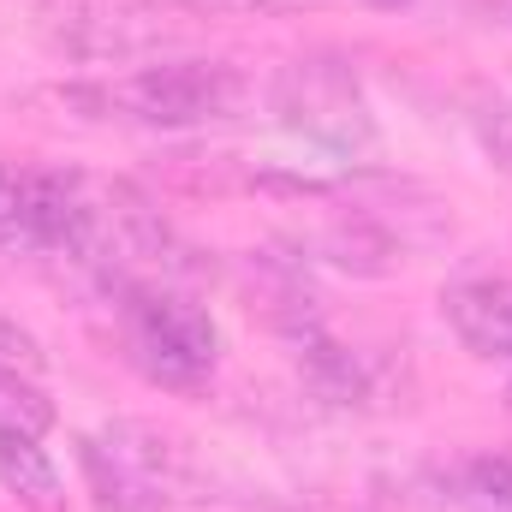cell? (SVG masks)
<instances>
[{
    "instance_id": "1",
    "label": "cell",
    "mask_w": 512,
    "mask_h": 512,
    "mask_svg": "<svg viewBox=\"0 0 512 512\" xmlns=\"http://www.w3.org/2000/svg\"><path fill=\"white\" fill-rule=\"evenodd\" d=\"M78 102H96L143 126H221L251 108V78L227 60H161V66H137L114 84L78 90Z\"/></svg>"
},
{
    "instance_id": "2",
    "label": "cell",
    "mask_w": 512,
    "mask_h": 512,
    "mask_svg": "<svg viewBox=\"0 0 512 512\" xmlns=\"http://www.w3.org/2000/svg\"><path fill=\"white\" fill-rule=\"evenodd\" d=\"M126 346L137 370L161 387H203L221 358V328L203 304L167 286H126Z\"/></svg>"
},
{
    "instance_id": "3",
    "label": "cell",
    "mask_w": 512,
    "mask_h": 512,
    "mask_svg": "<svg viewBox=\"0 0 512 512\" xmlns=\"http://www.w3.org/2000/svg\"><path fill=\"white\" fill-rule=\"evenodd\" d=\"M268 114L286 131L334 149V155H352V149H370L376 143V114L352 78V66L328 60V54H304V60H286L268 84Z\"/></svg>"
},
{
    "instance_id": "4",
    "label": "cell",
    "mask_w": 512,
    "mask_h": 512,
    "mask_svg": "<svg viewBox=\"0 0 512 512\" xmlns=\"http://www.w3.org/2000/svg\"><path fill=\"white\" fill-rule=\"evenodd\" d=\"M36 18H42L48 42L78 60H126L167 36L161 12L149 0H42Z\"/></svg>"
},
{
    "instance_id": "5",
    "label": "cell",
    "mask_w": 512,
    "mask_h": 512,
    "mask_svg": "<svg viewBox=\"0 0 512 512\" xmlns=\"http://www.w3.org/2000/svg\"><path fill=\"white\" fill-rule=\"evenodd\" d=\"M441 316L465 352L512 364V280H459L441 292Z\"/></svg>"
},
{
    "instance_id": "6",
    "label": "cell",
    "mask_w": 512,
    "mask_h": 512,
    "mask_svg": "<svg viewBox=\"0 0 512 512\" xmlns=\"http://www.w3.org/2000/svg\"><path fill=\"white\" fill-rule=\"evenodd\" d=\"M102 447L126 465L131 477L161 501V495H179L185 477H191V453L179 447V435H167L161 423H137V417H120L102 429Z\"/></svg>"
},
{
    "instance_id": "7",
    "label": "cell",
    "mask_w": 512,
    "mask_h": 512,
    "mask_svg": "<svg viewBox=\"0 0 512 512\" xmlns=\"http://www.w3.org/2000/svg\"><path fill=\"white\" fill-rule=\"evenodd\" d=\"M0 489L18 495L24 507L54 512L60 507V471L48 459V447L36 441V429H18V423H0Z\"/></svg>"
},
{
    "instance_id": "8",
    "label": "cell",
    "mask_w": 512,
    "mask_h": 512,
    "mask_svg": "<svg viewBox=\"0 0 512 512\" xmlns=\"http://www.w3.org/2000/svg\"><path fill=\"white\" fill-rule=\"evenodd\" d=\"M292 352H298V370L310 376V387H316L322 399H334V405L364 399V364H358L340 340H328L322 328L298 334V340H292Z\"/></svg>"
},
{
    "instance_id": "9",
    "label": "cell",
    "mask_w": 512,
    "mask_h": 512,
    "mask_svg": "<svg viewBox=\"0 0 512 512\" xmlns=\"http://www.w3.org/2000/svg\"><path fill=\"white\" fill-rule=\"evenodd\" d=\"M78 465H84V483H90V495H96L102 512H149L155 507V495L131 477L102 441H78Z\"/></svg>"
},
{
    "instance_id": "10",
    "label": "cell",
    "mask_w": 512,
    "mask_h": 512,
    "mask_svg": "<svg viewBox=\"0 0 512 512\" xmlns=\"http://www.w3.org/2000/svg\"><path fill=\"white\" fill-rule=\"evenodd\" d=\"M453 501L465 512H512V459L477 453L453 471Z\"/></svg>"
},
{
    "instance_id": "11",
    "label": "cell",
    "mask_w": 512,
    "mask_h": 512,
    "mask_svg": "<svg viewBox=\"0 0 512 512\" xmlns=\"http://www.w3.org/2000/svg\"><path fill=\"white\" fill-rule=\"evenodd\" d=\"M471 131H477L483 155L512 179V102L507 96H477L471 102Z\"/></svg>"
},
{
    "instance_id": "12",
    "label": "cell",
    "mask_w": 512,
    "mask_h": 512,
    "mask_svg": "<svg viewBox=\"0 0 512 512\" xmlns=\"http://www.w3.org/2000/svg\"><path fill=\"white\" fill-rule=\"evenodd\" d=\"M12 251H36V239H30V215H24V173L0 167V256Z\"/></svg>"
},
{
    "instance_id": "13",
    "label": "cell",
    "mask_w": 512,
    "mask_h": 512,
    "mask_svg": "<svg viewBox=\"0 0 512 512\" xmlns=\"http://www.w3.org/2000/svg\"><path fill=\"white\" fill-rule=\"evenodd\" d=\"M42 340L18 322V316H6L0 310V376H42Z\"/></svg>"
},
{
    "instance_id": "14",
    "label": "cell",
    "mask_w": 512,
    "mask_h": 512,
    "mask_svg": "<svg viewBox=\"0 0 512 512\" xmlns=\"http://www.w3.org/2000/svg\"><path fill=\"white\" fill-rule=\"evenodd\" d=\"M370 6H405V0H370Z\"/></svg>"
}]
</instances>
